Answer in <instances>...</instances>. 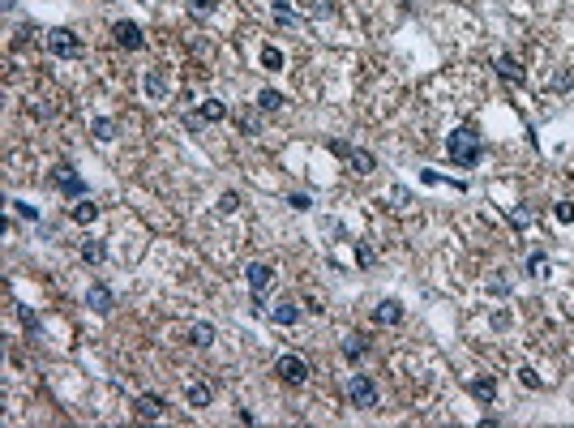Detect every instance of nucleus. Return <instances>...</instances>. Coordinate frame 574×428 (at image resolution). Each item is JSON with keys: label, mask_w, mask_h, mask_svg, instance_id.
<instances>
[{"label": "nucleus", "mask_w": 574, "mask_h": 428, "mask_svg": "<svg viewBox=\"0 0 574 428\" xmlns=\"http://www.w3.org/2000/svg\"><path fill=\"white\" fill-rule=\"evenodd\" d=\"M446 155H450L459 167H476V163H480V133L471 129V124L455 129L450 137H446Z\"/></svg>", "instance_id": "1"}, {"label": "nucleus", "mask_w": 574, "mask_h": 428, "mask_svg": "<svg viewBox=\"0 0 574 428\" xmlns=\"http://www.w3.org/2000/svg\"><path fill=\"white\" fill-rule=\"evenodd\" d=\"M43 47H47V52H52V56H60V60H78V56L86 52V47H82V39L73 35L69 26H56V31H43Z\"/></svg>", "instance_id": "2"}, {"label": "nucleus", "mask_w": 574, "mask_h": 428, "mask_svg": "<svg viewBox=\"0 0 574 428\" xmlns=\"http://www.w3.org/2000/svg\"><path fill=\"white\" fill-rule=\"evenodd\" d=\"M347 402H352L356 411H373V407H378V386H373V377H364V373L347 377Z\"/></svg>", "instance_id": "3"}, {"label": "nucleus", "mask_w": 574, "mask_h": 428, "mask_svg": "<svg viewBox=\"0 0 574 428\" xmlns=\"http://www.w3.org/2000/svg\"><path fill=\"white\" fill-rule=\"evenodd\" d=\"M274 377H283L287 386H305L309 382V360L296 356V351H287V356L274 360Z\"/></svg>", "instance_id": "4"}, {"label": "nucleus", "mask_w": 574, "mask_h": 428, "mask_svg": "<svg viewBox=\"0 0 574 428\" xmlns=\"http://www.w3.org/2000/svg\"><path fill=\"white\" fill-rule=\"evenodd\" d=\"M112 39H116L120 47H129V52H142V47H146L137 22H116V26H112Z\"/></svg>", "instance_id": "5"}, {"label": "nucleus", "mask_w": 574, "mask_h": 428, "mask_svg": "<svg viewBox=\"0 0 574 428\" xmlns=\"http://www.w3.org/2000/svg\"><path fill=\"white\" fill-rule=\"evenodd\" d=\"M244 279H248V287H253V291L266 296V291L274 287V266H270V262H253V266L244 270Z\"/></svg>", "instance_id": "6"}, {"label": "nucleus", "mask_w": 574, "mask_h": 428, "mask_svg": "<svg viewBox=\"0 0 574 428\" xmlns=\"http://www.w3.org/2000/svg\"><path fill=\"white\" fill-rule=\"evenodd\" d=\"M86 309H94V313H112V309H116L112 287H108V283H94V287L86 291Z\"/></svg>", "instance_id": "7"}, {"label": "nucleus", "mask_w": 574, "mask_h": 428, "mask_svg": "<svg viewBox=\"0 0 574 428\" xmlns=\"http://www.w3.org/2000/svg\"><path fill=\"white\" fill-rule=\"evenodd\" d=\"M343 159H347V167H352L356 176H373V171H378V159H373L369 150H360V146H347Z\"/></svg>", "instance_id": "8"}, {"label": "nucleus", "mask_w": 574, "mask_h": 428, "mask_svg": "<svg viewBox=\"0 0 574 428\" xmlns=\"http://www.w3.org/2000/svg\"><path fill=\"white\" fill-rule=\"evenodd\" d=\"M52 180L60 185V193H65V197H86V180H82V176H73V167H56Z\"/></svg>", "instance_id": "9"}, {"label": "nucleus", "mask_w": 574, "mask_h": 428, "mask_svg": "<svg viewBox=\"0 0 574 428\" xmlns=\"http://www.w3.org/2000/svg\"><path fill=\"white\" fill-rule=\"evenodd\" d=\"M497 78H502V82H510V86H523V82H527V73H523V65L514 60V56H497Z\"/></svg>", "instance_id": "10"}, {"label": "nucleus", "mask_w": 574, "mask_h": 428, "mask_svg": "<svg viewBox=\"0 0 574 428\" xmlns=\"http://www.w3.org/2000/svg\"><path fill=\"white\" fill-rule=\"evenodd\" d=\"M133 411H137V420H163V411H167V402H163L159 394H142V398L133 402Z\"/></svg>", "instance_id": "11"}, {"label": "nucleus", "mask_w": 574, "mask_h": 428, "mask_svg": "<svg viewBox=\"0 0 574 428\" xmlns=\"http://www.w3.org/2000/svg\"><path fill=\"white\" fill-rule=\"evenodd\" d=\"M69 219L78 223V228H90V223L99 219V206H94V197H78V201H73V206H69Z\"/></svg>", "instance_id": "12"}, {"label": "nucleus", "mask_w": 574, "mask_h": 428, "mask_svg": "<svg viewBox=\"0 0 574 428\" xmlns=\"http://www.w3.org/2000/svg\"><path fill=\"white\" fill-rule=\"evenodd\" d=\"M167 69H146V94H151L155 99V103H163V99H167Z\"/></svg>", "instance_id": "13"}, {"label": "nucleus", "mask_w": 574, "mask_h": 428, "mask_svg": "<svg viewBox=\"0 0 574 428\" xmlns=\"http://www.w3.org/2000/svg\"><path fill=\"white\" fill-rule=\"evenodd\" d=\"M185 398H189V407H197V411H206L210 402H214V386H210V382H193V386L185 390Z\"/></svg>", "instance_id": "14"}, {"label": "nucleus", "mask_w": 574, "mask_h": 428, "mask_svg": "<svg viewBox=\"0 0 574 428\" xmlns=\"http://www.w3.org/2000/svg\"><path fill=\"white\" fill-rule=\"evenodd\" d=\"M467 390H471V398H476V402H493V398H497V377H471Z\"/></svg>", "instance_id": "15"}, {"label": "nucleus", "mask_w": 574, "mask_h": 428, "mask_svg": "<svg viewBox=\"0 0 574 428\" xmlns=\"http://www.w3.org/2000/svg\"><path fill=\"white\" fill-rule=\"evenodd\" d=\"M373 321L378 325H398L403 321V305H398V300H382V305L373 309Z\"/></svg>", "instance_id": "16"}, {"label": "nucleus", "mask_w": 574, "mask_h": 428, "mask_svg": "<svg viewBox=\"0 0 574 428\" xmlns=\"http://www.w3.org/2000/svg\"><path fill=\"white\" fill-rule=\"evenodd\" d=\"M270 321H274V325H296V321H301V305H292V300H279V305L270 309Z\"/></svg>", "instance_id": "17"}, {"label": "nucleus", "mask_w": 574, "mask_h": 428, "mask_svg": "<svg viewBox=\"0 0 574 428\" xmlns=\"http://www.w3.org/2000/svg\"><path fill=\"white\" fill-rule=\"evenodd\" d=\"M343 356H347V360H352V364H364V360H369V339H360V334H352V339H347V343H343Z\"/></svg>", "instance_id": "18"}, {"label": "nucleus", "mask_w": 574, "mask_h": 428, "mask_svg": "<svg viewBox=\"0 0 574 428\" xmlns=\"http://www.w3.org/2000/svg\"><path fill=\"white\" fill-rule=\"evenodd\" d=\"M197 116L206 124H219V120H228V103H223V99H206V103L197 108Z\"/></svg>", "instance_id": "19"}, {"label": "nucleus", "mask_w": 574, "mask_h": 428, "mask_svg": "<svg viewBox=\"0 0 574 428\" xmlns=\"http://www.w3.org/2000/svg\"><path fill=\"white\" fill-rule=\"evenodd\" d=\"M103 257H108V244H103V240H82V262L99 266Z\"/></svg>", "instance_id": "20"}, {"label": "nucleus", "mask_w": 574, "mask_h": 428, "mask_svg": "<svg viewBox=\"0 0 574 428\" xmlns=\"http://www.w3.org/2000/svg\"><path fill=\"white\" fill-rule=\"evenodd\" d=\"M189 343H193V347H210V343H214V325H210V321H197L193 330H189Z\"/></svg>", "instance_id": "21"}, {"label": "nucleus", "mask_w": 574, "mask_h": 428, "mask_svg": "<svg viewBox=\"0 0 574 428\" xmlns=\"http://www.w3.org/2000/svg\"><path fill=\"white\" fill-rule=\"evenodd\" d=\"M90 133H94L99 142H116V120H112V116H99V120L90 124Z\"/></svg>", "instance_id": "22"}, {"label": "nucleus", "mask_w": 574, "mask_h": 428, "mask_svg": "<svg viewBox=\"0 0 574 428\" xmlns=\"http://www.w3.org/2000/svg\"><path fill=\"white\" fill-rule=\"evenodd\" d=\"M283 103H287V99H283L279 90H262V94H258V112H279Z\"/></svg>", "instance_id": "23"}, {"label": "nucleus", "mask_w": 574, "mask_h": 428, "mask_svg": "<svg viewBox=\"0 0 574 428\" xmlns=\"http://www.w3.org/2000/svg\"><path fill=\"white\" fill-rule=\"evenodd\" d=\"M532 223H536V210H532V206H518V210H510V228H514V232L532 228Z\"/></svg>", "instance_id": "24"}, {"label": "nucleus", "mask_w": 574, "mask_h": 428, "mask_svg": "<svg viewBox=\"0 0 574 428\" xmlns=\"http://www.w3.org/2000/svg\"><path fill=\"white\" fill-rule=\"evenodd\" d=\"M262 69H270V73H274V69H283V52H279L274 43H270V47H262Z\"/></svg>", "instance_id": "25"}, {"label": "nucleus", "mask_w": 574, "mask_h": 428, "mask_svg": "<svg viewBox=\"0 0 574 428\" xmlns=\"http://www.w3.org/2000/svg\"><path fill=\"white\" fill-rule=\"evenodd\" d=\"M274 22H279V26H296V13H292L287 0H274Z\"/></svg>", "instance_id": "26"}, {"label": "nucleus", "mask_w": 574, "mask_h": 428, "mask_svg": "<svg viewBox=\"0 0 574 428\" xmlns=\"http://www.w3.org/2000/svg\"><path fill=\"white\" fill-rule=\"evenodd\" d=\"M527 274H532V279H544V274H548V257H544V253H532V257H527Z\"/></svg>", "instance_id": "27"}, {"label": "nucleus", "mask_w": 574, "mask_h": 428, "mask_svg": "<svg viewBox=\"0 0 574 428\" xmlns=\"http://www.w3.org/2000/svg\"><path fill=\"white\" fill-rule=\"evenodd\" d=\"M553 90H574V69H570V65L553 73Z\"/></svg>", "instance_id": "28"}, {"label": "nucleus", "mask_w": 574, "mask_h": 428, "mask_svg": "<svg viewBox=\"0 0 574 428\" xmlns=\"http://www.w3.org/2000/svg\"><path fill=\"white\" fill-rule=\"evenodd\" d=\"M219 9V0H189V13L193 17H206V13H214Z\"/></svg>", "instance_id": "29"}, {"label": "nucleus", "mask_w": 574, "mask_h": 428, "mask_svg": "<svg viewBox=\"0 0 574 428\" xmlns=\"http://www.w3.org/2000/svg\"><path fill=\"white\" fill-rule=\"evenodd\" d=\"M240 210V193H223L219 197V214H236Z\"/></svg>", "instance_id": "30"}, {"label": "nucleus", "mask_w": 574, "mask_h": 428, "mask_svg": "<svg viewBox=\"0 0 574 428\" xmlns=\"http://www.w3.org/2000/svg\"><path fill=\"white\" fill-rule=\"evenodd\" d=\"M553 219H557V223H574V201H557V206H553Z\"/></svg>", "instance_id": "31"}, {"label": "nucleus", "mask_w": 574, "mask_h": 428, "mask_svg": "<svg viewBox=\"0 0 574 428\" xmlns=\"http://www.w3.org/2000/svg\"><path fill=\"white\" fill-rule=\"evenodd\" d=\"M518 382L527 386V390H536V386H540V373H536V368H518Z\"/></svg>", "instance_id": "32"}, {"label": "nucleus", "mask_w": 574, "mask_h": 428, "mask_svg": "<svg viewBox=\"0 0 574 428\" xmlns=\"http://www.w3.org/2000/svg\"><path fill=\"white\" fill-rule=\"evenodd\" d=\"M287 206H292V210H309L313 201H309V193H292V197H287Z\"/></svg>", "instance_id": "33"}, {"label": "nucleus", "mask_w": 574, "mask_h": 428, "mask_svg": "<svg viewBox=\"0 0 574 428\" xmlns=\"http://www.w3.org/2000/svg\"><path fill=\"white\" fill-rule=\"evenodd\" d=\"M13 210H17V214H22V219H31V223H35V219H39V210H35V206H26V201H13Z\"/></svg>", "instance_id": "34"}, {"label": "nucleus", "mask_w": 574, "mask_h": 428, "mask_svg": "<svg viewBox=\"0 0 574 428\" xmlns=\"http://www.w3.org/2000/svg\"><path fill=\"white\" fill-rule=\"evenodd\" d=\"M13 5H17V0H5V9H13Z\"/></svg>", "instance_id": "35"}]
</instances>
